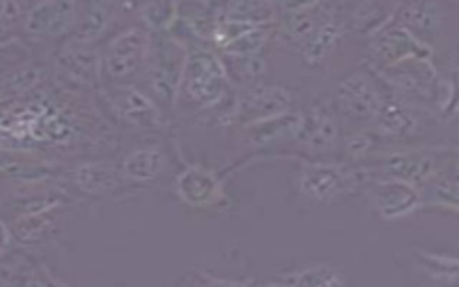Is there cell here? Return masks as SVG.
<instances>
[{"label":"cell","instance_id":"1","mask_svg":"<svg viewBox=\"0 0 459 287\" xmlns=\"http://www.w3.org/2000/svg\"><path fill=\"white\" fill-rule=\"evenodd\" d=\"M186 56V47L172 36H160L156 41L149 39L145 57L149 79L156 97L165 104H172L181 88Z\"/></svg>","mask_w":459,"mask_h":287},{"label":"cell","instance_id":"2","mask_svg":"<svg viewBox=\"0 0 459 287\" xmlns=\"http://www.w3.org/2000/svg\"><path fill=\"white\" fill-rule=\"evenodd\" d=\"M183 84L192 100L212 106L224 95L226 70L212 52L195 50L186 56Z\"/></svg>","mask_w":459,"mask_h":287},{"label":"cell","instance_id":"3","mask_svg":"<svg viewBox=\"0 0 459 287\" xmlns=\"http://www.w3.org/2000/svg\"><path fill=\"white\" fill-rule=\"evenodd\" d=\"M335 104L350 120L368 122L377 117L382 95L369 74L353 72L337 84Z\"/></svg>","mask_w":459,"mask_h":287},{"label":"cell","instance_id":"4","mask_svg":"<svg viewBox=\"0 0 459 287\" xmlns=\"http://www.w3.org/2000/svg\"><path fill=\"white\" fill-rule=\"evenodd\" d=\"M149 39V32L140 27L122 30L104 50L102 66L106 74L113 79H126L133 75L145 63Z\"/></svg>","mask_w":459,"mask_h":287},{"label":"cell","instance_id":"5","mask_svg":"<svg viewBox=\"0 0 459 287\" xmlns=\"http://www.w3.org/2000/svg\"><path fill=\"white\" fill-rule=\"evenodd\" d=\"M385 83H389L394 90L416 97V99H430L439 93V83L436 79L434 66L429 57H409L398 63L378 68Z\"/></svg>","mask_w":459,"mask_h":287},{"label":"cell","instance_id":"6","mask_svg":"<svg viewBox=\"0 0 459 287\" xmlns=\"http://www.w3.org/2000/svg\"><path fill=\"white\" fill-rule=\"evenodd\" d=\"M429 47L400 23L384 25L371 43V56L380 68L409 57H429Z\"/></svg>","mask_w":459,"mask_h":287},{"label":"cell","instance_id":"7","mask_svg":"<svg viewBox=\"0 0 459 287\" xmlns=\"http://www.w3.org/2000/svg\"><path fill=\"white\" fill-rule=\"evenodd\" d=\"M290 95L280 86H255L237 104L235 117L244 124H256L289 109Z\"/></svg>","mask_w":459,"mask_h":287},{"label":"cell","instance_id":"8","mask_svg":"<svg viewBox=\"0 0 459 287\" xmlns=\"http://www.w3.org/2000/svg\"><path fill=\"white\" fill-rule=\"evenodd\" d=\"M373 204L380 217L400 219L416 212L418 206L421 204V199L414 185L393 178L375 185Z\"/></svg>","mask_w":459,"mask_h":287},{"label":"cell","instance_id":"9","mask_svg":"<svg viewBox=\"0 0 459 287\" xmlns=\"http://www.w3.org/2000/svg\"><path fill=\"white\" fill-rule=\"evenodd\" d=\"M109 100L124 120L140 129H156L161 126V113L158 106L134 86H117L111 90Z\"/></svg>","mask_w":459,"mask_h":287},{"label":"cell","instance_id":"10","mask_svg":"<svg viewBox=\"0 0 459 287\" xmlns=\"http://www.w3.org/2000/svg\"><path fill=\"white\" fill-rule=\"evenodd\" d=\"M299 192L312 203H328L342 194L348 187L346 176L330 165L312 163L303 167L298 179Z\"/></svg>","mask_w":459,"mask_h":287},{"label":"cell","instance_id":"11","mask_svg":"<svg viewBox=\"0 0 459 287\" xmlns=\"http://www.w3.org/2000/svg\"><path fill=\"white\" fill-rule=\"evenodd\" d=\"M75 23L72 0H43L27 16V30L43 36H61Z\"/></svg>","mask_w":459,"mask_h":287},{"label":"cell","instance_id":"12","mask_svg":"<svg viewBox=\"0 0 459 287\" xmlns=\"http://www.w3.org/2000/svg\"><path fill=\"white\" fill-rule=\"evenodd\" d=\"M294 136L299 144L310 149L325 151L333 145L337 136V127L332 115L325 108L314 106L298 117Z\"/></svg>","mask_w":459,"mask_h":287},{"label":"cell","instance_id":"13","mask_svg":"<svg viewBox=\"0 0 459 287\" xmlns=\"http://www.w3.org/2000/svg\"><path fill=\"white\" fill-rule=\"evenodd\" d=\"M377 124V129L384 135H407L414 133L418 127V117L416 113L403 102H384L378 108L377 117L373 118Z\"/></svg>","mask_w":459,"mask_h":287},{"label":"cell","instance_id":"14","mask_svg":"<svg viewBox=\"0 0 459 287\" xmlns=\"http://www.w3.org/2000/svg\"><path fill=\"white\" fill-rule=\"evenodd\" d=\"M391 176L416 187V183L425 181L432 176L434 158L430 154H403L393 156L389 163Z\"/></svg>","mask_w":459,"mask_h":287},{"label":"cell","instance_id":"15","mask_svg":"<svg viewBox=\"0 0 459 287\" xmlns=\"http://www.w3.org/2000/svg\"><path fill=\"white\" fill-rule=\"evenodd\" d=\"M339 38L337 25L326 22L317 25L305 39H303V57L310 65L323 63L328 54H332Z\"/></svg>","mask_w":459,"mask_h":287},{"label":"cell","instance_id":"16","mask_svg":"<svg viewBox=\"0 0 459 287\" xmlns=\"http://www.w3.org/2000/svg\"><path fill=\"white\" fill-rule=\"evenodd\" d=\"M178 190L186 203L203 204L217 190L215 178L201 169H190L178 179Z\"/></svg>","mask_w":459,"mask_h":287},{"label":"cell","instance_id":"17","mask_svg":"<svg viewBox=\"0 0 459 287\" xmlns=\"http://www.w3.org/2000/svg\"><path fill=\"white\" fill-rule=\"evenodd\" d=\"M163 154L158 149H138L127 156L124 163V174L133 179H152L163 169Z\"/></svg>","mask_w":459,"mask_h":287},{"label":"cell","instance_id":"18","mask_svg":"<svg viewBox=\"0 0 459 287\" xmlns=\"http://www.w3.org/2000/svg\"><path fill=\"white\" fill-rule=\"evenodd\" d=\"M391 13L384 0H362L353 13V27L355 30L375 34L389 22Z\"/></svg>","mask_w":459,"mask_h":287},{"label":"cell","instance_id":"19","mask_svg":"<svg viewBox=\"0 0 459 287\" xmlns=\"http://www.w3.org/2000/svg\"><path fill=\"white\" fill-rule=\"evenodd\" d=\"M278 283H292V285H333V283H342V278L339 271L332 269L330 265H308L298 271H290L289 276H283L278 280Z\"/></svg>","mask_w":459,"mask_h":287},{"label":"cell","instance_id":"20","mask_svg":"<svg viewBox=\"0 0 459 287\" xmlns=\"http://www.w3.org/2000/svg\"><path fill=\"white\" fill-rule=\"evenodd\" d=\"M118 172L106 165H88L77 172V181L84 190L106 192L118 185Z\"/></svg>","mask_w":459,"mask_h":287},{"label":"cell","instance_id":"21","mask_svg":"<svg viewBox=\"0 0 459 287\" xmlns=\"http://www.w3.org/2000/svg\"><path fill=\"white\" fill-rule=\"evenodd\" d=\"M108 14L106 9L100 4L91 2L88 5V9L84 11V16L81 18L79 29H77V39H81L82 43L93 39L95 36H99V32H102L104 25H106Z\"/></svg>","mask_w":459,"mask_h":287},{"label":"cell","instance_id":"22","mask_svg":"<svg viewBox=\"0 0 459 287\" xmlns=\"http://www.w3.org/2000/svg\"><path fill=\"white\" fill-rule=\"evenodd\" d=\"M172 7L165 4V0H147L145 9H143V18L149 27L154 30L167 27L172 23Z\"/></svg>","mask_w":459,"mask_h":287},{"label":"cell","instance_id":"23","mask_svg":"<svg viewBox=\"0 0 459 287\" xmlns=\"http://www.w3.org/2000/svg\"><path fill=\"white\" fill-rule=\"evenodd\" d=\"M317 0H283L285 9L289 13H298V11H305L310 9Z\"/></svg>","mask_w":459,"mask_h":287},{"label":"cell","instance_id":"24","mask_svg":"<svg viewBox=\"0 0 459 287\" xmlns=\"http://www.w3.org/2000/svg\"><path fill=\"white\" fill-rule=\"evenodd\" d=\"M9 240H11L9 230H7V226L0 221V255L9 248Z\"/></svg>","mask_w":459,"mask_h":287},{"label":"cell","instance_id":"25","mask_svg":"<svg viewBox=\"0 0 459 287\" xmlns=\"http://www.w3.org/2000/svg\"><path fill=\"white\" fill-rule=\"evenodd\" d=\"M197 2H204V0H197Z\"/></svg>","mask_w":459,"mask_h":287}]
</instances>
